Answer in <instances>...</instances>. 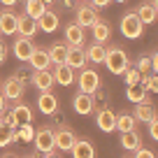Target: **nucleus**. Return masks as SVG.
Here are the masks:
<instances>
[{"mask_svg": "<svg viewBox=\"0 0 158 158\" xmlns=\"http://www.w3.org/2000/svg\"><path fill=\"white\" fill-rule=\"evenodd\" d=\"M105 65H107V70L112 74H123L126 70L130 68L126 49H121L118 44H109L107 49H105Z\"/></svg>", "mask_w": 158, "mask_h": 158, "instance_id": "1", "label": "nucleus"}, {"mask_svg": "<svg viewBox=\"0 0 158 158\" xmlns=\"http://www.w3.org/2000/svg\"><path fill=\"white\" fill-rule=\"evenodd\" d=\"M33 144L42 156H58V149L54 147V130L49 126H42V128L35 130V137H33Z\"/></svg>", "mask_w": 158, "mask_h": 158, "instance_id": "2", "label": "nucleus"}, {"mask_svg": "<svg viewBox=\"0 0 158 158\" xmlns=\"http://www.w3.org/2000/svg\"><path fill=\"white\" fill-rule=\"evenodd\" d=\"M121 33H123V37L128 40H139L144 33V23L139 21V16L135 14V12H126L123 19H121Z\"/></svg>", "mask_w": 158, "mask_h": 158, "instance_id": "3", "label": "nucleus"}, {"mask_svg": "<svg viewBox=\"0 0 158 158\" xmlns=\"http://www.w3.org/2000/svg\"><path fill=\"white\" fill-rule=\"evenodd\" d=\"M0 91H2V95H5L7 100H12V102H19V100H23L26 84L21 81L19 77H16V74H12L10 79H5V81H2Z\"/></svg>", "mask_w": 158, "mask_h": 158, "instance_id": "4", "label": "nucleus"}, {"mask_svg": "<svg viewBox=\"0 0 158 158\" xmlns=\"http://www.w3.org/2000/svg\"><path fill=\"white\" fill-rule=\"evenodd\" d=\"M77 86L79 91H84V93H95V91L100 89V74L95 72L93 68H81V72H79L77 77Z\"/></svg>", "mask_w": 158, "mask_h": 158, "instance_id": "5", "label": "nucleus"}, {"mask_svg": "<svg viewBox=\"0 0 158 158\" xmlns=\"http://www.w3.org/2000/svg\"><path fill=\"white\" fill-rule=\"evenodd\" d=\"M72 109L79 114V116H89V114L95 109L93 93H84V91H79V93L72 98Z\"/></svg>", "mask_w": 158, "mask_h": 158, "instance_id": "6", "label": "nucleus"}, {"mask_svg": "<svg viewBox=\"0 0 158 158\" xmlns=\"http://www.w3.org/2000/svg\"><path fill=\"white\" fill-rule=\"evenodd\" d=\"M30 84H33L37 91H51V89H54V84H56L54 72H51L49 68H47V70H33Z\"/></svg>", "mask_w": 158, "mask_h": 158, "instance_id": "7", "label": "nucleus"}, {"mask_svg": "<svg viewBox=\"0 0 158 158\" xmlns=\"http://www.w3.org/2000/svg\"><path fill=\"white\" fill-rule=\"evenodd\" d=\"M98 19H100V16H98V7H93V5H79L77 7L74 21H77L81 28H91Z\"/></svg>", "mask_w": 158, "mask_h": 158, "instance_id": "8", "label": "nucleus"}, {"mask_svg": "<svg viewBox=\"0 0 158 158\" xmlns=\"http://www.w3.org/2000/svg\"><path fill=\"white\" fill-rule=\"evenodd\" d=\"M35 44H33V37H23V35H19V37L14 40V44H12V51H14L16 60H23V63H28L30 54H33Z\"/></svg>", "mask_w": 158, "mask_h": 158, "instance_id": "9", "label": "nucleus"}, {"mask_svg": "<svg viewBox=\"0 0 158 158\" xmlns=\"http://www.w3.org/2000/svg\"><path fill=\"white\" fill-rule=\"evenodd\" d=\"M37 109L44 116H51V114L58 112V98H56L51 91H40L37 95Z\"/></svg>", "mask_w": 158, "mask_h": 158, "instance_id": "10", "label": "nucleus"}, {"mask_svg": "<svg viewBox=\"0 0 158 158\" xmlns=\"http://www.w3.org/2000/svg\"><path fill=\"white\" fill-rule=\"evenodd\" d=\"M77 139V135L72 133L70 128H60V130H54V147L58 151H70Z\"/></svg>", "mask_w": 158, "mask_h": 158, "instance_id": "11", "label": "nucleus"}, {"mask_svg": "<svg viewBox=\"0 0 158 158\" xmlns=\"http://www.w3.org/2000/svg\"><path fill=\"white\" fill-rule=\"evenodd\" d=\"M95 123H98V128L102 130V133H112V130H116V114L109 107H102V109H98Z\"/></svg>", "mask_w": 158, "mask_h": 158, "instance_id": "12", "label": "nucleus"}, {"mask_svg": "<svg viewBox=\"0 0 158 158\" xmlns=\"http://www.w3.org/2000/svg\"><path fill=\"white\" fill-rule=\"evenodd\" d=\"M65 63H68L72 70H81L86 65V49L84 47L68 44V58H65Z\"/></svg>", "mask_w": 158, "mask_h": 158, "instance_id": "13", "label": "nucleus"}, {"mask_svg": "<svg viewBox=\"0 0 158 158\" xmlns=\"http://www.w3.org/2000/svg\"><path fill=\"white\" fill-rule=\"evenodd\" d=\"M16 33L23 35V37H35L40 33V26L28 14H19V19H16Z\"/></svg>", "mask_w": 158, "mask_h": 158, "instance_id": "14", "label": "nucleus"}, {"mask_svg": "<svg viewBox=\"0 0 158 158\" xmlns=\"http://www.w3.org/2000/svg\"><path fill=\"white\" fill-rule=\"evenodd\" d=\"M91 33H93V42L105 44V42H109V37H112V26H109V21L98 19L93 26H91Z\"/></svg>", "mask_w": 158, "mask_h": 158, "instance_id": "15", "label": "nucleus"}, {"mask_svg": "<svg viewBox=\"0 0 158 158\" xmlns=\"http://www.w3.org/2000/svg\"><path fill=\"white\" fill-rule=\"evenodd\" d=\"M135 118L142 121V123H149L153 116H156V107H153L151 100H144V102H135V109H133Z\"/></svg>", "mask_w": 158, "mask_h": 158, "instance_id": "16", "label": "nucleus"}, {"mask_svg": "<svg viewBox=\"0 0 158 158\" xmlns=\"http://www.w3.org/2000/svg\"><path fill=\"white\" fill-rule=\"evenodd\" d=\"M54 79L60 86H70L74 81V72L68 63H58V65H54Z\"/></svg>", "mask_w": 158, "mask_h": 158, "instance_id": "17", "label": "nucleus"}, {"mask_svg": "<svg viewBox=\"0 0 158 158\" xmlns=\"http://www.w3.org/2000/svg\"><path fill=\"white\" fill-rule=\"evenodd\" d=\"M70 153H72L74 158H93L95 156V147L89 142V139H74Z\"/></svg>", "mask_w": 158, "mask_h": 158, "instance_id": "18", "label": "nucleus"}, {"mask_svg": "<svg viewBox=\"0 0 158 158\" xmlns=\"http://www.w3.org/2000/svg\"><path fill=\"white\" fill-rule=\"evenodd\" d=\"M28 63L33 65V70H47V68H51V60H49L47 49H40V47H35V49H33Z\"/></svg>", "mask_w": 158, "mask_h": 158, "instance_id": "19", "label": "nucleus"}, {"mask_svg": "<svg viewBox=\"0 0 158 158\" xmlns=\"http://www.w3.org/2000/svg\"><path fill=\"white\" fill-rule=\"evenodd\" d=\"M16 19H19V14H14V12H10V10L0 12V33L2 35H14L16 33Z\"/></svg>", "mask_w": 158, "mask_h": 158, "instance_id": "20", "label": "nucleus"}, {"mask_svg": "<svg viewBox=\"0 0 158 158\" xmlns=\"http://www.w3.org/2000/svg\"><path fill=\"white\" fill-rule=\"evenodd\" d=\"M65 42H70V44H74V47L84 44V28H81L77 21L65 26Z\"/></svg>", "mask_w": 158, "mask_h": 158, "instance_id": "21", "label": "nucleus"}, {"mask_svg": "<svg viewBox=\"0 0 158 158\" xmlns=\"http://www.w3.org/2000/svg\"><path fill=\"white\" fill-rule=\"evenodd\" d=\"M37 26H40L42 33H54V30H58V14L44 10V14L37 19Z\"/></svg>", "mask_w": 158, "mask_h": 158, "instance_id": "22", "label": "nucleus"}, {"mask_svg": "<svg viewBox=\"0 0 158 158\" xmlns=\"http://www.w3.org/2000/svg\"><path fill=\"white\" fill-rule=\"evenodd\" d=\"M137 128V118H135L133 112H121L116 114V130L118 133H128V130Z\"/></svg>", "mask_w": 158, "mask_h": 158, "instance_id": "23", "label": "nucleus"}, {"mask_svg": "<svg viewBox=\"0 0 158 158\" xmlns=\"http://www.w3.org/2000/svg\"><path fill=\"white\" fill-rule=\"evenodd\" d=\"M47 54H49L51 65L65 63V58H68V44H63V42H56V44H51L49 49H47Z\"/></svg>", "mask_w": 158, "mask_h": 158, "instance_id": "24", "label": "nucleus"}, {"mask_svg": "<svg viewBox=\"0 0 158 158\" xmlns=\"http://www.w3.org/2000/svg\"><path fill=\"white\" fill-rule=\"evenodd\" d=\"M126 98H128L130 102H144V100H151V98H149V91L144 89L139 81H137V84H130L128 89H126Z\"/></svg>", "mask_w": 158, "mask_h": 158, "instance_id": "25", "label": "nucleus"}, {"mask_svg": "<svg viewBox=\"0 0 158 158\" xmlns=\"http://www.w3.org/2000/svg\"><path fill=\"white\" fill-rule=\"evenodd\" d=\"M12 142H19V135H16V128H10V126L0 118V149L10 147Z\"/></svg>", "mask_w": 158, "mask_h": 158, "instance_id": "26", "label": "nucleus"}, {"mask_svg": "<svg viewBox=\"0 0 158 158\" xmlns=\"http://www.w3.org/2000/svg\"><path fill=\"white\" fill-rule=\"evenodd\" d=\"M139 144H142V135L137 133V128L128 130V133H121V147H123L126 151H135Z\"/></svg>", "mask_w": 158, "mask_h": 158, "instance_id": "27", "label": "nucleus"}, {"mask_svg": "<svg viewBox=\"0 0 158 158\" xmlns=\"http://www.w3.org/2000/svg\"><path fill=\"white\" fill-rule=\"evenodd\" d=\"M135 14L139 16V21H142L144 26H149V23H153V21H156L158 12L153 10V5H151V2H142V5H137V10H135Z\"/></svg>", "mask_w": 158, "mask_h": 158, "instance_id": "28", "label": "nucleus"}, {"mask_svg": "<svg viewBox=\"0 0 158 158\" xmlns=\"http://www.w3.org/2000/svg\"><path fill=\"white\" fill-rule=\"evenodd\" d=\"M105 49H107L105 44H100V42H93V44L86 49V60H91V63H95V65L105 63Z\"/></svg>", "mask_w": 158, "mask_h": 158, "instance_id": "29", "label": "nucleus"}, {"mask_svg": "<svg viewBox=\"0 0 158 158\" xmlns=\"http://www.w3.org/2000/svg\"><path fill=\"white\" fill-rule=\"evenodd\" d=\"M10 112L19 118V123H33V112H30V107H28L26 102H21V100L10 109Z\"/></svg>", "mask_w": 158, "mask_h": 158, "instance_id": "30", "label": "nucleus"}, {"mask_svg": "<svg viewBox=\"0 0 158 158\" xmlns=\"http://www.w3.org/2000/svg\"><path fill=\"white\" fill-rule=\"evenodd\" d=\"M26 14L30 16V19H35L37 21L40 16L44 14V10H47V2H42V0H26Z\"/></svg>", "mask_w": 158, "mask_h": 158, "instance_id": "31", "label": "nucleus"}, {"mask_svg": "<svg viewBox=\"0 0 158 158\" xmlns=\"http://www.w3.org/2000/svg\"><path fill=\"white\" fill-rule=\"evenodd\" d=\"M16 135H19L21 142H33V137H35L33 123H19V128H16Z\"/></svg>", "mask_w": 158, "mask_h": 158, "instance_id": "32", "label": "nucleus"}, {"mask_svg": "<svg viewBox=\"0 0 158 158\" xmlns=\"http://www.w3.org/2000/svg\"><path fill=\"white\" fill-rule=\"evenodd\" d=\"M123 77H126V86H130V84H137L142 74H139L137 68H128V70L123 72Z\"/></svg>", "mask_w": 158, "mask_h": 158, "instance_id": "33", "label": "nucleus"}, {"mask_svg": "<svg viewBox=\"0 0 158 158\" xmlns=\"http://www.w3.org/2000/svg\"><path fill=\"white\" fill-rule=\"evenodd\" d=\"M135 68L139 70V74H147L149 70H151V56H139V60H137Z\"/></svg>", "mask_w": 158, "mask_h": 158, "instance_id": "34", "label": "nucleus"}, {"mask_svg": "<svg viewBox=\"0 0 158 158\" xmlns=\"http://www.w3.org/2000/svg\"><path fill=\"white\" fill-rule=\"evenodd\" d=\"M133 156H137V158H153V156H156V153H153L151 149H144L142 144H139V147L135 149V153H133Z\"/></svg>", "mask_w": 158, "mask_h": 158, "instance_id": "35", "label": "nucleus"}, {"mask_svg": "<svg viewBox=\"0 0 158 158\" xmlns=\"http://www.w3.org/2000/svg\"><path fill=\"white\" fill-rule=\"evenodd\" d=\"M149 135H151V139L158 142V116H153L151 121H149Z\"/></svg>", "mask_w": 158, "mask_h": 158, "instance_id": "36", "label": "nucleus"}, {"mask_svg": "<svg viewBox=\"0 0 158 158\" xmlns=\"http://www.w3.org/2000/svg\"><path fill=\"white\" fill-rule=\"evenodd\" d=\"M0 118H2V121H5V123L10 126V128H19V118H16L12 112H7L5 116H0Z\"/></svg>", "mask_w": 158, "mask_h": 158, "instance_id": "37", "label": "nucleus"}, {"mask_svg": "<svg viewBox=\"0 0 158 158\" xmlns=\"http://www.w3.org/2000/svg\"><path fill=\"white\" fill-rule=\"evenodd\" d=\"M14 74L23 81V84H26V81H30V77H33V72H28V70H19V72H14Z\"/></svg>", "mask_w": 158, "mask_h": 158, "instance_id": "38", "label": "nucleus"}, {"mask_svg": "<svg viewBox=\"0 0 158 158\" xmlns=\"http://www.w3.org/2000/svg\"><path fill=\"white\" fill-rule=\"evenodd\" d=\"M109 2H112V0H91V5L98 7V10H102V7H109Z\"/></svg>", "mask_w": 158, "mask_h": 158, "instance_id": "39", "label": "nucleus"}, {"mask_svg": "<svg viewBox=\"0 0 158 158\" xmlns=\"http://www.w3.org/2000/svg\"><path fill=\"white\" fill-rule=\"evenodd\" d=\"M5 58H7V47H5V42L0 40V63H5Z\"/></svg>", "mask_w": 158, "mask_h": 158, "instance_id": "40", "label": "nucleus"}, {"mask_svg": "<svg viewBox=\"0 0 158 158\" xmlns=\"http://www.w3.org/2000/svg\"><path fill=\"white\" fill-rule=\"evenodd\" d=\"M151 70H153V72L158 74V51H156V54L151 56Z\"/></svg>", "mask_w": 158, "mask_h": 158, "instance_id": "41", "label": "nucleus"}, {"mask_svg": "<svg viewBox=\"0 0 158 158\" xmlns=\"http://www.w3.org/2000/svg\"><path fill=\"white\" fill-rule=\"evenodd\" d=\"M5 107H7V98L2 95V91H0V114H5Z\"/></svg>", "mask_w": 158, "mask_h": 158, "instance_id": "42", "label": "nucleus"}, {"mask_svg": "<svg viewBox=\"0 0 158 158\" xmlns=\"http://www.w3.org/2000/svg\"><path fill=\"white\" fill-rule=\"evenodd\" d=\"M151 91H153V93H158V74H153V77H151Z\"/></svg>", "mask_w": 158, "mask_h": 158, "instance_id": "43", "label": "nucleus"}, {"mask_svg": "<svg viewBox=\"0 0 158 158\" xmlns=\"http://www.w3.org/2000/svg\"><path fill=\"white\" fill-rule=\"evenodd\" d=\"M19 0H0V5H5V7H12V5H16Z\"/></svg>", "mask_w": 158, "mask_h": 158, "instance_id": "44", "label": "nucleus"}, {"mask_svg": "<svg viewBox=\"0 0 158 158\" xmlns=\"http://www.w3.org/2000/svg\"><path fill=\"white\" fill-rule=\"evenodd\" d=\"M63 2H65V7H72V2H74V0H63Z\"/></svg>", "mask_w": 158, "mask_h": 158, "instance_id": "45", "label": "nucleus"}, {"mask_svg": "<svg viewBox=\"0 0 158 158\" xmlns=\"http://www.w3.org/2000/svg\"><path fill=\"white\" fill-rule=\"evenodd\" d=\"M151 5H153V10L158 12V0H151Z\"/></svg>", "mask_w": 158, "mask_h": 158, "instance_id": "46", "label": "nucleus"}, {"mask_svg": "<svg viewBox=\"0 0 158 158\" xmlns=\"http://www.w3.org/2000/svg\"><path fill=\"white\" fill-rule=\"evenodd\" d=\"M42 2H47V5H51V2H54V0H42Z\"/></svg>", "mask_w": 158, "mask_h": 158, "instance_id": "47", "label": "nucleus"}, {"mask_svg": "<svg viewBox=\"0 0 158 158\" xmlns=\"http://www.w3.org/2000/svg\"><path fill=\"white\" fill-rule=\"evenodd\" d=\"M112 2H126V0H112Z\"/></svg>", "mask_w": 158, "mask_h": 158, "instance_id": "48", "label": "nucleus"}, {"mask_svg": "<svg viewBox=\"0 0 158 158\" xmlns=\"http://www.w3.org/2000/svg\"><path fill=\"white\" fill-rule=\"evenodd\" d=\"M74 2H81V0H74Z\"/></svg>", "mask_w": 158, "mask_h": 158, "instance_id": "49", "label": "nucleus"}]
</instances>
